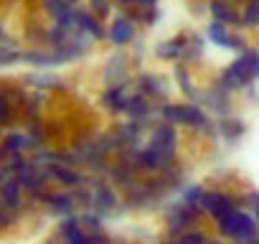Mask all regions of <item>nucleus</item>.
<instances>
[{
  "mask_svg": "<svg viewBox=\"0 0 259 244\" xmlns=\"http://www.w3.org/2000/svg\"><path fill=\"white\" fill-rule=\"evenodd\" d=\"M158 119L176 128H186L193 133H213L216 122H211L208 109L196 102H163L158 109Z\"/></svg>",
  "mask_w": 259,
  "mask_h": 244,
  "instance_id": "f257e3e1",
  "label": "nucleus"
},
{
  "mask_svg": "<svg viewBox=\"0 0 259 244\" xmlns=\"http://www.w3.org/2000/svg\"><path fill=\"white\" fill-rule=\"evenodd\" d=\"M259 79V49H246L236 54V59L224 66L219 84L226 92H244Z\"/></svg>",
  "mask_w": 259,
  "mask_h": 244,
  "instance_id": "f03ea898",
  "label": "nucleus"
},
{
  "mask_svg": "<svg viewBox=\"0 0 259 244\" xmlns=\"http://www.w3.org/2000/svg\"><path fill=\"white\" fill-rule=\"evenodd\" d=\"M145 145L153 148L168 166H176V155H178V128L168 125V122H155L150 128Z\"/></svg>",
  "mask_w": 259,
  "mask_h": 244,
  "instance_id": "7ed1b4c3",
  "label": "nucleus"
},
{
  "mask_svg": "<svg viewBox=\"0 0 259 244\" xmlns=\"http://www.w3.org/2000/svg\"><path fill=\"white\" fill-rule=\"evenodd\" d=\"M201 216H206L198 206H191L186 201H176L165 209V236H181L183 231L198 226Z\"/></svg>",
  "mask_w": 259,
  "mask_h": 244,
  "instance_id": "20e7f679",
  "label": "nucleus"
},
{
  "mask_svg": "<svg viewBox=\"0 0 259 244\" xmlns=\"http://www.w3.org/2000/svg\"><path fill=\"white\" fill-rule=\"evenodd\" d=\"M138 38V18L130 11H119L112 16L109 26H107V41L114 49H127Z\"/></svg>",
  "mask_w": 259,
  "mask_h": 244,
  "instance_id": "39448f33",
  "label": "nucleus"
},
{
  "mask_svg": "<svg viewBox=\"0 0 259 244\" xmlns=\"http://www.w3.org/2000/svg\"><path fill=\"white\" fill-rule=\"evenodd\" d=\"M241 206H244L241 196H236L231 191H221V188L206 191V196L201 201V211L206 216H211V221H216V219H221V216H226V214H231V211H236Z\"/></svg>",
  "mask_w": 259,
  "mask_h": 244,
  "instance_id": "423d86ee",
  "label": "nucleus"
},
{
  "mask_svg": "<svg viewBox=\"0 0 259 244\" xmlns=\"http://www.w3.org/2000/svg\"><path fill=\"white\" fill-rule=\"evenodd\" d=\"M206 38H208L213 46L229 49V51H234V54H241V51L249 49V46L244 44V36L236 33V28H229V26H224V23H219V21H211V23H208Z\"/></svg>",
  "mask_w": 259,
  "mask_h": 244,
  "instance_id": "0eeeda50",
  "label": "nucleus"
},
{
  "mask_svg": "<svg viewBox=\"0 0 259 244\" xmlns=\"http://www.w3.org/2000/svg\"><path fill=\"white\" fill-rule=\"evenodd\" d=\"M46 178L64 186V188H81V186H89V173H81L76 171L74 166H66V163H51L44 168Z\"/></svg>",
  "mask_w": 259,
  "mask_h": 244,
  "instance_id": "6e6552de",
  "label": "nucleus"
},
{
  "mask_svg": "<svg viewBox=\"0 0 259 244\" xmlns=\"http://www.w3.org/2000/svg\"><path fill=\"white\" fill-rule=\"evenodd\" d=\"M135 87H138L140 94L150 97V99L158 102V104L168 102V97H170V87L165 84V76L153 74V71H140L138 79H135Z\"/></svg>",
  "mask_w": 259,
  "mask_h": 244,
  "instance_id": "1a4fd4ad",
  "label": "nucleus"
},
{
  "mask_svg": "<svg viewBox=\"0 0 259 244\" xmlns=\"http://www.w3.org/2000/svg\"><path fill=\"white\" fill-rule=\"evenodd\" d=\"M206 11L211 21H219L229 28H241V6L234 0H208Z\"/></svg>",
  "mask_w": 259,
  "mask_h": 244,
  "instance_id": "9d476101",
  "label": "nucleus"
},
{
  "mask_svg": "<svg viewBox=\"0 0 259 244\" xmlns=\"http://www.w3.org/2000/svg\"><path fill=\"white\" fill-rule=\"evenodd\" d=\"M130 82L127 84H112L102 92V107L112 114H124L127 112V104H130Z\"/></svg>",
  "mask_w": 259,
  "mask_h": 244,
  "instance_id": "9b49d317",
  "label": "nucleus"
},
{
  "mask_svg": "<svg viewBox=\"0 0 259 244\" xmlns=\"http://www.w3.org/2000/svg\"><path fill=\"white\" fill-rule=\"evenodd\" d=\"M56 234H59V239L64 241V244H89V231L84 229V224H81V216H64L61 221H59V229H56Z\"/></svg>",
  "mask_w": 259,
  "mask_h": 244,
  "instance_id": "f8f14e48",
  "label": "nucleus"
},
{
  "mask_svg": "<svg viewBox=\"0 0 259 244\" xmlns=\"http://www.w3.org/2000/svg\"><path fill=\"white\" fill-rule=\"evenodd\" d=\"M31 148H33L31 135L13 130V133H8V135L0 138V160L6 163V160H11V158H16V155H23V153L31 150Z\"/></svg>",
  "mask_w": 259,
  "mask_h": 244,
  "instance_id": "ddd939ff",
  "label": "nucleus"
},
{
  "mask_svg": "<svg viewBox=\"0 0 259 244\" xmlns=\"http://www.w3.org/2000/svg\"><path fill=\"white\" fill-rule=\"evenodd\" d=\"M256 236H259V221L246 206H241L236 216V231L231 236V244H246V241H254Z\"/></svg>",
  "mask_w": 259,
  "mask_h": 244,
  "instance_id": "4468645a",
  "label": "nucleus"
},
{
  "mask_svg": "<svg viewBox=\"0 0 259 244\" xmlns=\"http://www.w3.org/2000/svg\"><path fill=\"white\" fill-rule=\"evenodd\" d=\"M229 94L231 92H226L221 84H216L213 89H208V92L201 94V104L208 112H213L216 117H229L231 114V99H229Z\"/></svg>",
  "mask_w": 259,
  "mask_h": 244,
  "instance_id": "2eb2a0df",
  "label": "nucleus"
},
{
  "mask_svg": "<svg viewBox=\"0 0 259 244\" xmlns=\"http://www.w3.org/2000/svg\"><path fill=\"white\" fill-rule=\"evenodd\" d=\"M76 26H79V31L81 33H87L92 41H102V38H107V28L102 26V18L89 8H79L76 6Z\"/></svg>",
  "mask_w": 259,
  "mask_h": 244,
  "instance_id": "dca6fc26",
  "label": "nucleus"
},
{
  "mask_svg": "<svg viewBox=\"0 0 259 244\" xmlns=\"http://www.w3.org/2000/svg\"><path fill=\"white\" fill-rule=\"evenodd\" d=\"M186 46H188V33H181V36H173V38H165L155 46V56L160 61H173L178 64L186 54Z\"/></svg>",
  "mask_w": 259,
  "mask_h": 244,
  "instance_id": "f3484780",
  "label": "nucleus"
},
{
  "mask_svg": "<svg viewBox=\"0 0 259 244\" xmlns=\"http://www.w3.org/2000/svg\"><path fill=\"white\" fill-rule=\"evenodd\" d=\"M130 82V59L124 54H114L104 66V84H127Z\"/></svg>",
  "mask_w": 259,
  "mask_h": 244,
  "instance_id": "a211bd4d",
  "label": "nucleus"
},
{
  "mask_svg": "<svg viewBox=\"0 0 259 244\" xmlns=\"http://www.w3.org/2000/svg\"><path fill=\"white\" fill-rule=\"evenodd\" d=\"M46 206H49V211L54 214V216H59V219H64V216H71L74 214V209L79 206L76 204V196H74V191H56V193H46Z\"/></svg>",
  "mask_w": 259,
  "mask_h": 244,
  "instance_id": "6ab92c4d",
  "label": "nucleus"
},
{
  "mask_svg": "<svg viewBox=\"0 0 259 244\" xmlns=\"http://www.w3.org/2000/svg\"><path fill=\"white\" fill-rule=\"evenodd\" d=\"M23 193L26 191H23L21 181L16 176H8L3 181V186H0V204H3L6 209H11V211H18L23 206Z\"/></svg>",
  "mask_w": 259,
  "mask_h": 244,
  "instance_id": "aec40b11",
  "label": "nucleus"
},
{
  "mask_svg": "<svg viewBox=\"0 0 259 244\" xmlns=\"http://www.w3.org/2000/svg\"><path fill=\"white\" fill-rule=\"evenodd\" d=\"M216 133L226 140V143H236L244 135V122L236 117H219L216 119Z\"/></svg>",
  "mask_w": 259,
  "mask_h": 244,
  "instance_id": "412c9836",
  "label": "nucleus"
},
{
  "mask_svg": "<svg viewBox=\"0 0 259 244\" xmlns=\"http://www.w3.org/2000/svg\"><path fill=\"white\" fill-rule=\"evenodd\" d=\"M173 74H176V82H178V87H181V92L191 99V102H196V99H201V92L191 84V74H188V64H176V69H173Z\"/></svg>",
  "mask_w": 259,
  "mask_h": 244,
  "instance_id": "4be33fe9",
  "label": "nucleus"
},
{
  "mask_svg": "<svg viewBox=\"0 0 259 244\" xmlns=\"http://www.w3.org/2000/svg\"><path fill=\"white\" fill-rule=\"evenodd\" d=\"M241 28L259 31V0H244L241 3Z\"/></svg>",
  "mask_w": 259,
  "mask_h": 244,
  "instance_id": "5701e85b",
  "label": "nucleus"
},
{
  "mask_svg": "<svg viewBox=\"0 0 259 244\" xmlns=\"http://www.w3.org/2000/svg\"><path fill=\"white\" fill-rule=\"evenodd\" d=\"M203 59V38L201 36H196V33H191L188 36V46H186V54H183V64H198Z\"/></svg>",
  "mask_w": 259,
  "mask_h": 244,
  "instance_id": "b1692460",
  "label": "nucleus"
},
{
  "mask_svg": "<svg viewBox=\"0 0 259 244\" xmlns=\"http://www.w3.org/2000/svg\"><path fill=\"white\" fill-rule=\"evenodd\" d=\"M206 186H201V183H188V186H183L178 193H181V201H186V204H191V206H198L201 209V201H203V196H206Z\"/></svg>",
  "mask_w": 259,
  "mask_h": 244,
  "instance_id": "393cba45",
  "label": "nucleus"
},
{
  "mask_svg": "<svg viewBox=\"0 0 259 244\" xmlns=\"http://www.w3.org/2000/svg\"><path fill=\"white\" fill-rule=\"evenodd\" d=\"M213 236L203 229V226H193V229H188V231H183L181 236H178V241L181 244H208Z\"/></svg>",
  "mask_w": 259,
  "mask_h": 244,
  "instance_id": "a878e982",
  "label": "nucleus"
},
{
  "mask_svg": "<svg viewBox=\"0 0 259 244\" xmlns=\"http://www.w3.org/2000/svg\"><path fill=\"white\" fill-rule=\"evenodd\" d=\"M81 224H84V229H87L89 234L104 231V216L97 214V211H92V209H87V211L81 214Z\"/></svg>",
  "mask_w": 259,
  "mask_h": 244,
  "instance_id": "bb28decb",
  "label": "nucleus"
},
{
  "mask_svg": "<svg viewBox=\"0 0 259 244\" xmlns=\"http://www.w3.org/2000/svg\"><path fill=\"white\" fill-rule=\"evenodd\" d=\"M13 122H16V104L6 94H0V128H8Z\"/></svg>",
  "mask_w": 259,
  "mask_h": 244,
  "instance_id": "cd10ccee",
  "label": "nucleus"
},
{
  "mask_svg": "<svg viewBox=\"0 0 259 244\" xmlns=\"http://www.w3.org/2000/svg\"><path fill=\"white\" fill-rule=\"evenodd\" d=\"M23 61V51H18L13 44H0V66H11Z\"/></svg>",
  "mask_w": 259,
  "mask_h": 244,
  "instance_id": "c85d7f7f",
  "label": "nucleus"
},
{
  "mask_svg": "<svg viewBox=\"0 0 259 244\" xmlns=\"http://www.w3.org/2000/svg\"><path fill=\"white\" fill-rule=\"evenodd\" d=\"M26 84H33L41 89H61V82L54 76H26Z\"/></svg>",
  "mask_w": 259,
  "mask_h": 244,
  "instance_id": "c756f323",
  "label": "nucleus"
},
{
  "mask_svg": "<svg viewBox=\"0 0 259 244\" xmlns=\"http://www.w3.org/2000/svg\"><path fill=\"white\" fill-rule=\"evenodd\" d=\"M112 3L124 11H133V8H153V6H158V0H112Z\"/></svg>",
  "mask_w": 259,
  "mask_h": 244,
  "instance_id": "7c9ffc66",
  "label": "nucleus"
},
{
  "mask_svg": "<svg viewBox=\"0 0 259 244\" xmlns=\"http://www.w3.org/2000/svg\"><path fill=\"white\" fill-rule=\"evenodd\" d=\"M112 0H89V8L99 16V18H107L109 13H112Z\"/></svg>",
  "mask_w": 259,
  "mask_h": 244,
  "instance_id": "2f4dec72",
  "label": "nucleus"
},
{
  "mask_svg": "<svg viewBox=\"0 0 259 244\" xmlns=\"http://www.w3.org/2000/svg\"><path fill=\"white\" fill-rule=\"evenodd\" d=\"M241 198H244V206H246V209L256 216V221H259V191H246Z\"/></svg>",
  "mask_w": 259,
  "mask_h": 244,
  "instance_id": "473e14b6",
  "label": "nucleus"
},
{
  "mask_svg": "<svg viewBox=\"0 0 259 244\" xmlns=\"http://www.w3.org/2000/svg\"><path fill=\"white\" fill-rule=\"evenodd\" d=\"M208 244H224V241H221V236H219V239H216V236H213V239H211V241H208Z\"/></svg>",
  "mask_w": 259,
  "mask_h": 244,
  "instance_id": "72a5a7b5",
  "label": "nucleus"
},
{
  "mask_svg": "<svg viewBox=\"0 0 259 244\" xmlns=\"http://www.w3.org/2000/svg\"><path fill=\"white\" fill-rule=\"evenodd\" d=\"M0 44H6V36H3V28H0Z\"/></svg>",
  "mask_w": 259,
  "mask_h": 244,
  "instance_id": "f704fd0d",
  "label": "nucleus"
},
{
  "mask_svg": "<svg viewBox=\"0 0 259 244\" xmlns=\"http://www.w3.org/2000/svg\"><path fill=\"white\" fill-rule=\"evenodd\" d=\"M69 3H71V6H79V0H69Z\"/></svg>",
  "mask_w": 259,
  "mask_h": 244,
  "instance_id": "c9c22d12",
  "label": "nucleus"
},
{
  "mask_svg": "<svg viewBox=\"0 0 259 244\" xmlns=\"http://www.w3.org/2000/svg\"><path fill=\"white\" fill-rule=\"evenodd\" d=\"M234 3H239V6H241V3H244V0H234Z\"/></svg>",
  "mask_w": 259,
  "mask_h": 244,
  "instance_id": "e433bc0d",
  "label": "nucleus"
},
{
  "mask_svg": "<svg viewBox=\"0 0 259 244\" xmlns=\"http://www.w3.org/2000/svg\"><path fill=\"white\" fill-rule=\"evenodd\" d=\"M44 244H56V241H44Z\"/></svg>",
  "mask_w": 259,
  "mask_h": 244,
  "instance_id": "4c0bfd02",
  "label": "nucleus"
}]
</instances>
